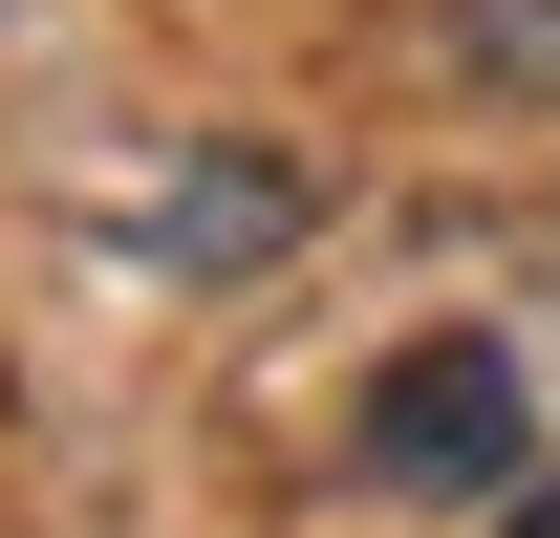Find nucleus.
Returning <instances> with one entry per match:
<instances>
[{
  "mask_svg": "<svg viewBox=\"0 0 560 538\" xmlns=\"http://www.w3.org/2000/svg\"><path fill=\"white\" fill-rule=\"evenodd\" d=\"M346 473H366V495H410V517L517 495V473H539V388H517V344H495V324L388 344V366H366V409H346Z\"/></svg>",
  "mask_w": 560,
  "mask_h": 538,
  "instance_id": "nucleus-1",
  "label": "nucleus"
},
{
  "mask_svg": "<svg viewBox=\"0 0 560 538\" xmlns=\"http://www.w3.org/2000/svg\"><path fill=\"white\" fill-rule=\"evenodd\" d=\"M280 237H302V195H280L259 151H215V173H173V195H151V259H195V280L280 259Z\"/></svg>",
  "mask_w": 560,
  "mask_h": 538,
  "instance_id": "nucleus-2",
  "label": "nucleus"
},
{
  "mask_svg": "<svg viewBox=\"0 0 560 538\" xmlns=\"http://www.w3.org/2000/svg\"><path fill=\"white\" fill-rule=\"evenodd\" d=\"M453 66L495 108H560V0H453Z\"/></svg>",
  "mask_w": 560,
  "mask_h": 538,
  "instance_id": "nucleus-3",
  "label": "nucleus"
},
{
  "mask_svg": "<svg viewBox=\"0 0 560 538\" xmlns=\"http://www.w3.org/2000/svg\"><path fill=\"white\" fill-rule=\"evenodd\" d=\"M495 538H560V473H517V495H495Z\"/></svg>",
  "mask_w": 560,
  "mask_h": 538,
  "instance_id": "nucleus-4",
  "label": "nucleus"
}]
</instances>
